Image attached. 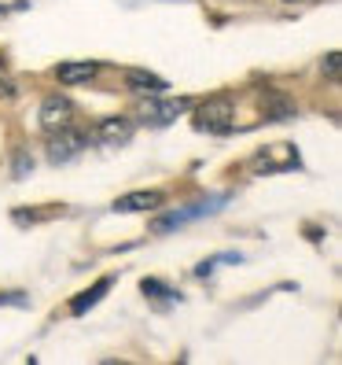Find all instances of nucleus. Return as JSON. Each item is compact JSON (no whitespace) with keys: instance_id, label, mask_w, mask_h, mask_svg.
I'll list each match as a JSON object with an SVG mask.
<instances>
[{"instance_id":"8","label":"nucleus","mask_w":342,"mask_h":365,"mask_svg":"<svg viewBox=\"0 0 342 365\" xmlns=\"http://www.w3.org/2000/svg\"><path fill=\"white\" fill-rule=\"evenodd\" d=\"M162 200H166V192H159V188H140V192H125V196H118L111 207H114L118 214H137V210H155V207H162Z\"/></svg>"},{"instance_id":"4","label":"nucleus","mask_w":342,"mask_h":365,"mask_svg":"<svg viewBox=\"0 0 342 365\" xmlns=\"http://www.w3.org/2000/svg\"><path fill=\"white\" fill-rule=\"evenodd\" d=\"M89 148V133L74 130V125H59V130H48V144L45 152L52 163H70L74 155H81Z\"/></svg>"},{"instance_id":"1","label":"nucleus","mask_w":342,"mask_h":365,"mask_svg":"<svg viewBox=\"0 0 342 365\" xmlns=\"http://www.w3.org/2000/svg\"><path fill=\"white\" fill-rule=\"evenodd\" d=\"M232 122H236V103L228 96H210V100L191 103V125H196V133L225 137V133H232Z\"/></svg>"},{"instance_id":"12","label":"nucleus","mask_w":342,"mask_h":365,"mask_svg":"<svg viewBox=\"0 0 342 365\" xmlns=\"http://www.w3.org/2000/svg\"><path fill=\"white\" fill-rule=\"evenodd\" d=\"M125 81H129V89L137 93H147V96H159V93H169V81L151 74V71H129L125 74Z\"/></svg>"},{"instance_id":"10","label":"nucleus","mask_w":342,"mask_h":365,"mask_svg":"<svg viewBox=\"0 0 342 365\" xmlns=\"http://www.w3.org/2000/svg\"><path fill=\"white\" fill-rule=\"evenodd\" d=\"M96 71H100V63H59L52 74L59 85H85L96 78Z\"/></svg>"},{"instance_id":"5","label":"nucleus","mask_w":342,"mask_h":365,"mask_svg":"<svg viewBox=\"0 0 342 365\" xmlns=\"http://www.w3.org/2000/svg\"><path fill=\"white\" fill-rule=\"evenodd\" d=\"M225 203H228V196H213V200L188 203V207H181V210H169V214H162V218L151 225V232H173V229L188 225L191 218H206V214H218Z\"/></svg>"},{"instance_id":"2","label":"nucleus","mask_w":342,"mask_h":365,"mask_svg":"<svg viewBox=\"0 0 342 365\" xmlns=\"http://www.w3.org/2000/svg\"><path fill=\"white\" fill-rule=\"evenodd\" d=\"M298 166H302V155H298V148L291 140H276L254 155V174H287V170H298Z\"/></svg>"},{"instance_id":"17","label":"nucleus","mask_w":342,"mask_h":365,"mask_svg":"<svg viewBox=\"0 0 342 365\" xmlns=\"http://www.w3.org/2000/svg\"><path fill=\"white\" fill-rule=\"evenodd\" d=\"M0 96H4V100H11V96H15V81H11L4 71H0Z\"/></svg>"},{"instance_id":"7","label":"nucleus","mask_w":342,"mask_h":365,"mask_svg":"<svg viewBox=\"0 0 342 365\" xmlns=\"http://www.w3.org/2000/svg\"><path fill=\"white\" fill-rule=\"evenodd\" d=\"M41 130H59V125H70L74 122V103L67 96H48L45 103H41Z\"/></svg>"},{"instance_id":"6","label":"nucleus","mask_w":342,"mask_h":365,"mask_svg":"<svg viewBox=\"0 0 342 365\" xmlns=\"http://www.w3.org/2000/svg\"><path fill=\"white\" fill-rule=\"evenodd\" d=\"M92 140L103 144V148H122V144H129V140H133V122H129V118H118V115L103 118V122H96Z\"/></svg>"},{"instance_id":"13","label":"nucleus","mask_w":342,"mask_h":365,"mask_svg":"<svg viewBox=\"0 0 342 365\" xmlns=\"http://www.w3.org/2000/svg\"><path fill=\"white\" fill-rule=\"evenodd\" d=\"M262 115H265V122L291 118V115H294V103H291V96H284V93H269V96L262 100Z\"/></svg>"},{"instance_id":"3","label":"nucleus","mask_w":342,"mask_h":365,"mask_svg":"<svg viewBox=\"0 0 342 365\" xmlns=\"http://www.w3.org/2000/svg\"><path fill=\"white\" fill-rule=\"evenodd\" d=\"M191 103H196V100H188V96H181V100H155V96H144V103H140V122L151 125V130H166L169 122H177L184 111H191Z\"/></svg>"},{"instance_id":"11","label":"nucleus","mask_w":342,"mask_h":365,"mask_svg":"<svg viewBox=\"0 0 342 365\" xmlns=\"http://www.w3.org/2000/svg\"><path fill=\"white\" fill-rule=\"evenodd\" d=\"M140 292L147 295V299H151V303L159 307V310H166V307H177L181 303V292L177 288H169V284H162L159 281V277H147V281H140Z\"/></svg>"},{"instance_id":"15","label":"nucleus","mask_w":342,"mask_h":365,"mask_svg":"<svg viewBox=\"0 0 342 365\" xmlns=\"http://www.w3.org/2000/svg\"><path fill=\"white\" fill-rule=\"evenodd\" d=\"M320 67H324L328 81H338V52H328V56H324V63H320Z\"/></svg>"},{"instance_id":"14","label":"nucleus","mask_w":342,"mask_h":365,"mask_svg":"<svg viewBox=\"0 0 342 365\" xmlns=\"http://www.w3.org/2000/svg\"><path fill=\"white\" fill-rule=\"evenodd\" d=\"M225 262H240V255H218V259H206V262H199L196 266V277H210L218 266H225Z\"/></svg>"},{"instance_id":"16","label":"nucleus","mask_w":342,"mask_h":365,"mask_svg":"<svg viewBox=\"0 0 342 365\" xmlns=\"http://www.w3.org/2000/svg\"><path fill=\"white\" fill-rule=\"evenodd\" d=\"M26 170H33V159L26 152H15V178H26Z\"/></svg>"},{"instance_id":"9","label":"nucleus","mask_w":342,"mask_h":365,"mask_svg":"<svg viewBox=\"0 0 342 365\" xmlns=\"http://www.w3.org/2000/svg\"><path fill=\"white\" fill-rule=\"evenodd\" d=\"M111 281H114V277H100V281L92 284V288H85V292H78L74 299H70V314L74 317H81V314H89L96 303H100V299L107 295V292H111Z\"/></svg>"}]
</instances>
